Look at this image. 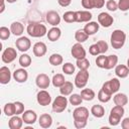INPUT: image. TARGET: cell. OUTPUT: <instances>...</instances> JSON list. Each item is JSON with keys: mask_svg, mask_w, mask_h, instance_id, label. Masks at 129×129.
Wrapping results in <instances>:
<instances>
[{"mask_svg": "<svg viewBox=\"0 0 129 129\" xmlns=\"http://www.w3.org/2000/svg\"><path fill=\"white\" fill-rule=\"evenodd\" d=\"M118 9L121 11L129 10V0H119L118 2Z\"/></svg>", "mask_w": 129, "mask_h": 129, "instance_id": "45", "label": "cell"}, {"mask_svg": "<svg viewBox=\"0 0 129 129\" xmlns=\"http://www.w3.org/2000/svg\"><path fill=\"white\" fill-rule=\"evenodd\" d=\"M31 61H32L31 56L24 52L19 56V59H18V62L22 68H28L31 64Z\"/></svg>", "mask_w": 129, "mask_h": 129, "instance_id": "29", "label": "cell"}, {"mask_svg": "<svg viewBox=\"0 0 129 129\" xmlns=\"http://www.w3.org/2000/svg\"><path fill=\"white\" fill-rule=\"evenodd\" d=\"M76 64H77V67H78L80 70H88V69L90 68V61H89V59H87L86 57L77 59Z\"/></svg>", "mask_w": 129, "mask_h": 129, "instance_id": "41", "label": "cell"}, {"mask_svg": "<svg viewBox=\"0 0 129 129\" xmlns=\"http://www.w3.org/2000/svg\"><path fill=\"white\" fill-rule=\"evenodd\" d=\"M17 56V51L15 48L13 47H7L6 49H4V51L2 52V61L4 63H10L12 62Z\"/></svg>", "mask_w": 129, "mask_h": 129, "instance_id": "9", "label": "cell"}, {"mask_svg": "<svg viewBox=\"0 0 129 129\" xmlns=\"http://www.w3.org/2000/svg\"><path fill=\"white\" fill-rule=\"evenodd\" d=\"M10 30H11V33L15 36H21L23 31H24V26L21 22L19 21H14L11 23L10 25Z\"/></svg>", "mask_w": 129, "mask_h": 129, "instance_id": "22", "label": "cell"}, {"mask_svg": "<svg viewBox=\"0 0 129 129\" xmlns=\"http://www.w3.org/2000/svg\"><path fill=\"white\" fill-rule=\"evenodd\" d=\"M115 75L120 79H124L129 75V68L125 64H117L115 67Z\"/></svg>", "mask_w": 129, "mask_h": 129, "instance_id": "25", "label": "cell"}, {"mask_svg": "<svg viewBox=\"0 0 129 129\" xmlns=\"http://www.w3.org/2000/svg\"><path fill=\"white\" fill-rule=\"evenodd\" d=\"M16 48L21 52H26L31 47V41L26 36H19L15 41Z\"/></svg>", "mask_w": 129, "mask_h": 129, "instance_id": "6", "label": "cell"}, {"mask_svg": "<svg viewBox=\"0 0 129 129\" xmlns=\"http://www.w3.org/2000/svg\"><path fill=\"white\" fill-rule=\"evenodd\" d=\"M23 119L22 117L20 118L18 115H14L10 118L9 122H8V126L10 129H20L23 125Z\"/></svg>", "mask_w": 129, "mask_h": 129, "instance_id": "21", "label": "cell"}, {"mask_svg": "<svg viewBox=\"0 0 129 129\" xmlns=\"http://www.w3.org/2000/svg\"><path fill=\"white\" fill-rule=\"evenodd\" d=\"M62 19L67 23H73L77 22V16H76V11H67L62 15Z\"/></svg>", "mask_w": 129, "mask_h": 129, "instance_id": "36", "label": "cell"}, {"mask_svg": "<svg viewBox=\"0 0 129 129\" xmlns=\"http://www.w3.org/2000/svg\"><path fill=\"white\" fill-rule=\"evenodd\" d=\"M89 38V35L85 32L84 29H79L75 32V39L77 40V42H80V43H83L85 42L87 39Z\"/></svg>", "mask_w": 129, "mask_h": 129, "instance_id": "35", "label": "cell"}, {"mask_svg": "<svg viewBox=\"0 0 129 129\" xmlns=\"http://www.w3.org/2000/svg\"><path fill=\"white\" fill-rule=\"evenodd\" d=\"M121 127L123 129H129V117L124 118L121 122Z\"/></svg>", "mask_w": 129, "mask_h": 129, "instance_id": "51", "label": "cell"}, {"mask_svg": "<svg viewBox=\"0 0 129 129\" xmlns=\"http://www.w3.org/2000/svg\"><path fill=\"white\" fill-rule=\"evenodd\" d=\"M66 80H64V76L62 74H56L52 77V80H51V83L53 85V87L55 88H60L63 84H64Z\"/></svg>", "mask_w": 129, "mask_h": 129, "instance_id": "31", "label": "cell"}, {"mask_svg": "<svg viewBox=\"0 0 129 129\" xmlns=\"http://www.w3.org/2000/svg\"><path fill=\"white\" fill-rule=\"evenodd\" d=\"M77 22H89L91 21L93 15L89 10H79L76 11Z\"/></svg>", "mask_w": 129, "mask_h": 129, "instance_id": "19", "label": "cell"}, {"mask_svg": "<svg viewBox=\"0 0 129 129\" xmlns=\"http://www.w3.org/2000/svg\"><path fill=\"white\" fill-rule=\"evenodd\" d=\"M97 98H98V100H99L101 103H107V102H109V101L111 100L112 95H110V94L106 93L105 91H103V90L101 89V90L98 92Z\"/></svg>", "mask_w": 129, "mask_h": 129, "instance_id": "38", "label": "cell"}, {"mask_svg": "<svg viewBox=\"0 0 129 129\" xmlns=\"http://www.w3.org/2000/svg\"><path fill=\"white\" fill-rule=\"evenodd\" d=\"M74 88H75V85H74L72 82L66 81L64 84L59 88L60 95H63V96H70V95L73 93Z\"/></svg>", "mask_w": 129, "mask_h": 129, "instance_id": "27", "label": "cell"}, {"mask_svg": "<svg viewBox=\"0 0 129 129\" xmlns=\"http://www.w3.org/2000/svg\"><path fill=\"white\" fill-rule=\"evenodd\" d=\"M114 22V18L113 16H111L109 13L107 12H101L99 15H98V23L103 26V27H110Z\"/></svg>", "mask_w": 129, "mask_h": 129, "instance_id": "11", "label": "cell"}, {"mask_svg": "<svg viewBox=\"0 0 129 129\" xmlns=\"http://www.w3.org/2000/svg\"><path fill=\"white\" fill-rule=\"evenodd\" d=\"M57 3L61 7H68L72 3V0H57Z\"/></svg>", "mask_w": 129, "mask_h": 129, "instance_id": "52", "label": "cell"}, {"mask_svg": "<svg viewBox=\"0 0 129 129\" xmlns=\"http://www.w3.org/2000/svg\"><path fill=\"white\" fill-rule=\"evenodd\" d=\"M36 101L37 103L40 105V106H48L50 103H51V97H50V94L45 91V90H41L37 93L36 95Z\"/></svg>", "mask_w": 129, "mask_h": 129, "instance_id": "7", "label": "cell"}, {"mask_svg": "<svg viewBox=\"0 0 129 129\" xmlns=\"http://www.w3.org/2000/svg\"><path fill=\"white\" fill-rule=\"evenodd\" d=\"M15 104V110H16V115H20L22 114L25 110H24V105L22 102H19V101H16L14 102Z\"/></svg>", "mask_w": 129, "mask_h": 129, "instance_id": "48", "label": "cell"}, {"mask_svg": "<svg viewBox=\"0 0 129 129\" xmlns=\"http://www.w3.org/2000/svg\"><path fill=\"white\" fill-rule=\"evenodd\" d=\"M113 101H114L115 105H119V106L124 107L128 103V97L124 93H116L115 96L113 97Z\"/></svg>", "mask_w": 129, "mask_h": 129, "instance_id": "26", "label": "cell"}, {"mask_svg": "<svg viewBox=\"0 0 129 129\" xmlns=\"http://www.w3.org/2000/svg\"><path fill=\"white\" fill-rule=\"evenodd\" d=\"M47 38L50 41H56L59 39L61 36V30L57 26H52L48 31H47Z\"/></svg>", "mask_w": 129, "mask_h": 129, "instance_id": "24", "label": "cell"}, {"mask_svg": "<svg viewBox=\"0 0 129 129\" xmlns=\"http://www.w3.org/2000/svg\"><path fill=\"white\" fill-rule=\"evenodd\" d=\"M13 79L17 82V83H25L28 79V73L25 70V68H21V69H17L14 71L13 73Z\"/></svg>", "mask_w": 129, "mask_h": 129, "instance_id": "15", "label": "cell"}, {"mask_svg": "<svg viewBox=\"0 0 129 129\" xmlns=\"http://www.w3.org/2000/svg\"><path fill=\"white\" fill-rule=\"evenodd\" d=\"M99 26H100V24H99L98 22L89 21V22H87V24L85 25L84 30H85V32H86L89 36H90V35H94L96 32H98Z\"/></svg>", "mask_w": 129, "mask_h": 129, "instance_id": "23", "label": "cell"}, {"mask_svg": "<svg viewBox=\"0 0 129 129\" xmlns=\"http://www.w3.org/2000/svg\"><path fill=\"white\" fill-rule=\"evenodd\" d=\"M118 63V56L116 54H110L107 56V66L105 70H112Z\"/></svg>", "mask_w": 129, "mask_h": 129, "instance_id": "34", "label": "cell"}, {"mask_svg": "<svg viewBox=\"0 0 129 129\" xmlns=\"http://www.w3.org/2000/svg\"><path fill=\"white\" fill-rule=\"evenodd\" d=\"M73 118H74V120H86V121H88L89 110L86 107L78 106L73 112Z\"/></svg>", "mask_w": 129, "mask_h": 129, "instance_id": "10", "label": "cell"}, {"mask_svg": "<svg viewBox=\"0 0 129 129\" xmlns=\"http://www.w3.org/2000/svg\"><path fill=\"white\" fill-rule=\"evenodd\" d=\"M50 79L46 74H38L35 78V84L39 89H47L50 85Z\"/></svg>", "mask_w": 129, "mask_h": 129, "instance_id": "14", "label": "cell"}, {"mask_svg": "<svg viewBox=\"0 0 129 129\" xmlns=\"http://www.w3.org/2000/svg\"><path fill=\"white\" fill-rule=\"evenodd\" d=\"M121 118H122V117H120L119 115L110 112V115H109V118H108L109 124H110L111 126H117V125L121 122Z\"/></svg>", "mask_w": 129, "mask_h": 129, "instance_id": "39", "label": "cell"}, {"mask_svg": "<svg viewBox=\"0 0 129 129\" xmlns=\"http://www.w3.org/2000/svg\"><path fill=\"white\" fill-rule=\"evenodd\" d=\"M68 103H69V100L67 99V96H63V95L57 96L52 102V111L55 113L63 112L68 107Z\"/></svg>", "mask_w": 129, "mask_h": 129, "instance_id": "4", "label": "cell"}, {"mask_svg": "<svg viewBox=\"0 0 129 129\" xmlns=\"http://www.w3.org/2000/svg\"><path fill=\"white\" fill-rule=\"evenodd\" d=\"M120 86H121V83L119 81V79L117 78H113L111 79L110 81H107L103 84L102 86V90L105 91L106 93L110 94V95H113V94H116L119 89H120Z\"/></svg>", "mask_w": 129, "mask_h": 129, "instance_id": "3", "label": "cell"}, {"mask_svg": "<svg viewBox=\"0 0 129 129\" xmlns=\"http://www.w3.org/2000/svg\"><path fill=\"white\" fill-rule=\"evenodd\" d=\"M45 20L51 26H57L60 23V16H59V14H58L57 11L49 10V11L46 12Z\"/></svg>", "mask_w": 129, "mask_h": 129, "instance_id": "12", "label": "cell"}, {"mask_svg": "<svg viewBox=\"0 0 129 129\" xmlns=\"http://www.w3.org/2000/svg\"><path fill=\"white\" fill-rule=\"evenodd\" d=\"M22 119L23 122L27 125H32L37 120V115L33 110H25L22 113Z\"/></svg>", "mask_w": 129, "mask_h": 129, "instance_id": "16", "label": "cell"}, {"mask_svg": "<svg viewBox=\"0 0 129 129\" xmlns=\"http://www.w3.org/2000/svg\"><path fill=\"white\" fill-rule=\"evenodd\" d=\"M96 64H97V67L100 68V69H106V66H107V56L104 55V54H99V55H97Z\"/></svg>", "mask_w": 129, "mask_h": 129, "instance_id": "40", "label": "cell"}, {"mask_svg": "<svg viewBox=\"0 0 129 129\" xmlns=\"http://www.w3.org/2000/svg\"><path fill=\"white\" fill-rule=\"evenodd\" d=\"M97 44L99 45V48H100L101 54L105 53V52L108 50V43H107L105 40H99V41L97 42Z\"/></svg>", "mask_w": 129, "mask_h": 129, "instance_id": "49", "label": "cell"}, {"mask_svg": "<svg viewBox=\"0 0 129 129\" xmlns=\"http://www.w3.org/2000/svg\"><path fill=\"white\" fill-rule=\"evenodd\" d=\"M10 34H11V30L10 28L6 27V26H1L0 27V38L2 40H6L10 37Z\"/></svg>", "mask_w": 129, "mask_h": 129, "instance_id": "43", "label": "cell"}, {"mask_svg": "<svg viewBox=\"0 0 129 129\" xmlns=\"http://www.w3.org/2000/svg\"><path fill=\"white\" fill-rule=\"evenodd\" d=\"M127 67H128V68H129V58H128V59H127Z\"/></svg>", "mask_w": 129, "mask_h": 129, "instance_id": "55", "label": "cell"}, {"mask_svg": "<svg viewBox=\"0 0 129 129\" xmlns=\"http://www.w3.org/2000/svg\"><path fill=\"white\" fill-rule=\"evenodd\" d=\"M5 10V0H1V9H0V13H3Z\"/></svg>", "mask_w": 129, "mask_h": 129, "instance_id": "53", "label": "cell"}, {"mask_svg": "<svg viewBox=\"0 0 129 129\" xmlns=\"http://www.w3.org/2000/svg\"><path fill=\"white\" fill-rule=\"evenodd\" d=\"M4 114L8 117H12L16 115V110H15V104L14 103H6L4 108H3Z\"/></svg>", "mask_w": 129, "mask_h": 129, "instance_id": "33", "label": "cell"}, {"mask_svg": "<svg viewBox=\"0 0 129 129\" xmlns=\"http://www.w3.org/2000/svg\"><path fill=\"white\" fill-rule=\"evenodd\" d=\"M81 97L84 101H92L96 97V94L92 89H83L81 91Z\"/></svg>", "mask_w": 129, "mask_h": 129, "instance_id": "30", "label": "cell"}, {"mask_svg": "<svg viewBox=\"0 0 129 129\" xmlns=\"http://www.w3.org/2000/svg\"><path fill=\"white\" fill-rule=\"evenodd\" d=\"M106 7L109 11H116L118 9V3L115 0H108L106 2Z\"/></svg>", "mask_w": 129, "mask_h": 129, "instance_id": "44", "label": "cell"}, {"mask_svg": "<svg viewBox=\"0 0 129 129\" xmlns=\"http://www.w3.org/2000/svg\"><path fill=\"white\" fill-rule=\"evenodd\" d=\"M91 113L96 118H102L105 115V108L102 105H99V104L94 105L91 108Z\"/></svg>", "mask_w": 129, "mask_h": 129, "instance_id": "28", "label": "cell"}, {"mask_svg": "<svg viewBox=\"0 0 129 129\" xmlns=\"http://www.w3.org/2000/svg\"><path fill=\"white\" fill-rule=\"evenodd\" d=\"M11 80V72L9 68L3 66L0 68V83L2 85H7Z\"/></svg>", "mask_w": 129, "mask_h": 129, "instance_id": "18", "label": "cell"}, {"mask_svg": "<svg viewBox=\"0 0 129 129\" xmlns=\"http://www.w3.org/2000/svg\"><path fill=\"white\" fill-rule=\"evenodd\" d=\"M75 70L76 68L72 62H64L62 64V72L66 75H73L75 73Z\"/></svg>", "mask_w": 129, "mask_h": 129, "instance_id": "42", "label": "cell"}, {"mask_svg": "<svg viewBox=\"0 0 129 129\" xmlns=\"http://www.w3.org/2000/svg\"><path fill=\"white\" fill-rule=\"evenodd\" d=\"M90 75L88 70H80V72L75 77V86L78 89H84L89 81Z\"/></svg>", "mask_w": 129, "mask_h": 129, "instance_id": "5", "label": "cell"}, {"mask_svg": "<svg viewBox=\"0 0 129 129\" xmlns=\"http://www.w3.org/2000/svg\"><path fill=\"white\" fill-rule=\"evenodd\" d=\"M71 53L73 55V57H75L76 59H80V58H84L86 57V49L84 48V46L82 45V43L77 42L72 46L71 49Z\"/></svg>", "mask_w": 129, "mask_h": 129, "instance_id": "8", "label": "cell"}, {"mask_svg": "<svg viewBox=\"0 0 129 129\" xmlns=\"http://www.w3.org/2000/svg\"><path fill=\"white\" fill-rule=\"evenodd\" d=\"M89 52H90V54H92V55H99V54H101L99 45H98L97 43H94V44L90 45V47H89Z\"/></svg>", "mask_w": 129, "mask_h": 129, "instance_id": "46", "label": "cell"}, {"mask_svg": "<svg viewBox=\"0 0 129 129\" xmlns=\"http://www.w3.org/2000/svg\"><path fill=\"white\" fill-rule=\"evenodd\" d=\"M6 2H8V3H14V2H16L17 0H5Z\"/></svg>", "mask_w": 129, "mask_h": 129, "instance_id": "54", "label": "cell"}, {"mask_svg": "<svg viewBox=\"0 0 129 129\" xmlns=\"http://www.w3.org/2000/svg\"><path fill=\"white\" fill-rule=\"evenodd\" d=\"M48 60H49V63H50L51 66L57 67V66H59V64L62 63L63 58H62L61 54H59V53H52V54L49 56Z\"/></svg>", "mask_w": 129, "mask_h": 129, "instance_id": "32", "label": "cell"}, {"mask_svg": "<svg viewBox=\"0 0 129 129\" xmlns=\"http://www.w3.org/2000/svg\"><path fill=\"white\" fill-rule=\"evenodd\" d=\"M38 124L41 128H49L52 125V117L49 114H41L38 118Z\"/></svg>", "mask_w": 129, "mask_h": 129, "instance_id": "20", "label": "cell"}, {"mask_svg": "<svg viewBox=\"0 0 129 129\" xmlns=\"http://www.w3.org/2000/svg\"><path fill=\"white\" fill-rule=\"evenodd\" d=\"M81 3L86 10H90L93 8L100 9L105 5V0H82Z\"/></svg>", "mask_w": 129, "mask_h": 129, "instance_id": "13", "label": "cell"}, {"mask_svg": "<svg viewBox=\"0 0 129 129\" xmlns=\"http://www.w3.org/2000/svg\"><path fill=\"white\" fill-rule=\"evenodd\" d=\"M87 122L88 121H86V120H74V125L76 128L82 129L87 126Z\"/></svg>", "mask_w": 129, "mask_h": 129, "instance_id": "50", "label": "cell"}, {"mask_svg": "<svg viewBox=\"0 0 129 129\" xmlns=\"http://www.w3.org/2000/svg\"><path fill=\"white\" fill-rule=\"evenodd\" d=\"M32 51H33V54L37 57H41L43 56L46 51H47V47H46V44L42 41H38V42H35L33 47H32Z\"/></svg>", "mask_w": 129, "mask_h": 129, "instance_id": "17", "label": "cell"}, {"mask_svg": "<svg viewBox=\"0 0 129 129\" xmlns=\"http://www.w3.org/2000/svg\"><path fill=\"white\" fill-rule=\"evenodd\" d=\"M111 45L115 49H120L124 46L126 41V33L121 29H115L110 37Z\"/></svg>", "mask_w": 129, "mask_h": 129, "instance_id": "2", "label": "cell"}, {"mask_svg": "<svg viewBox=\"0 0 129 129\" xmlns=\"http://www.w3.org/2000/svg\"><path fill=\"white\" fill-rule=\"evenodd\" d=\"M26 31L31 37H42L47 34L46 26L40 22H30L26 27Z\"/></svg>", "mask_w": 129, "mask_h": 129, "instance_id": "1", "label": "cell"}, {"mask_svg": "<svg viewBox=\"0 0 129 129\" xmlns=\"http://www.w3.org/2000/svg\"><path fill=\"white\" fill-rule=\"evenodd\" d=\"M83 101H84L83 98H82L81 95H79V94H71L70 99H69L70 104L73 105V106H76V107L80 106Z\"/></svg>", "mask_w": 129, "mask_h": 129, "instance_id": "37", "label": "cell"}, {"mask_svg": "<svg viewBox=\"0 0 129 129\" xmlns=\"http://www.w3.org/2000/svg\"><path fill=\"white\" fill-rule=\"evenodd\" d=\"M111 112H112V113H115V114H117V115H119L120 117H123V116H124V113H125V110H124L123 106L116 105L115 107L112 108Z\"/></svg>", "mask_w": 129, "mask_h": 129, "instance_id": "47", "label": "cell"}]
</instances>
